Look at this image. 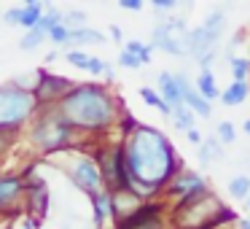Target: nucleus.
Wrapping results in <instances>:
<instances>
[{
  "mask_svg": "<svg viewBox=\"0 0 250 229\" xmlns=\"http://www.w3.org/2000/svg\"><path fill=\"white\" fill-rule=\"evenodd\" d=\"M24 175V213L43 221L49 213V183L43 175L35 173V167L19 170Z\"/></svg>",
  "mask_w": 250,
  "mask_h": 229,
  "instance_id": "nucleus-13",
  "label": "nucleus"
},
{
  "mask_svg": "<svg viewBox=\"0 0 250 229\" xmlns=\"http://www.w3.org/2000/svg\"><path fill=\"white\" fill-rule=\"evenodd\" d=\"M186 137H188V140L194 143V146H199V143L205 140V135H202V132L196 130V127H191V130H186Z\"/></svg>",
  "mask_w": 250,
  "mask_h": 229,
  "instance_id": "nucleus-41",
  "label": "nucleus"
},
{
  "mask_svg": "<svg viewBox=\"0 0 250 229\" xmlns=\"http://www.w3.org/2000/svg\"><path fill=\"white\" fill-rule=\"evenodd\" d=\"M14 140H17V135H11V132H6V130H0V162L8 157V151H11Z\"/></svg>",
  "mask_w": 250,
  "mask_h": 229,
  "instance_id": "nucleus-36",
  "label": "nucleus"
},
{
  "mask_svg": "<svg viewBox=\"0 0 250 229\" xmlns=\"http://www.w3.org/2000/svg\"><path fill=\"white\" fill-rule=\"evenodd\" d=\"M35 3H41V0H24L22 6H35Z\"/></svg>",
  "mask_w": 250,
  "mask_h": 229,
  "instance_id": "nucleus-47",
  "label": "nucleus"
},
{
  "mask_svg": "<svg viewBox=\"0 0 250 229\" xmlns=\"http://www.w3.org/2000/svg\"><path fill=\"white\" fill-rule=\"evenodd\" d=\"M62 22L73 30V27H83V24H89V17H86V11H81V8H70V11H65Z\"/></svg>",
  "mask_w": 250,
  "mask_h": 229,
  "instance_id": "nucleus-33",
  "label": "nucleus"
},
{
  "mask_svg": "<svg viewBox=\"0 0 250 229\" xmlns=\"http://www.w3.org/2000/svg\"><path fill=\"white\" fill-rule=\"evenodd\" d=\"M19 210H24V175L0 173V216L11 218Z\"/></svg>",
  "mask_w": 250,
  "mask_h": 229,
  "instance_id": "nucleus-14",
  "label": "nucleus"
},
{
  "mask_svg": "<svg viewBox=\"0 0 250 229\" xmlns=\"http://www.w3.org/2000/svg\"><path fill=\"white\" fill-rule=\"evenodd\" d=\"M237 213L229 210L210 189L202 191V194L191 197V200L175 202L172 205V221L175 229H215L226 221H234Z\"/></svg>",
  "mask_w": 250,
  "mask_h": 229,
  "instance_id": "nucleus-4",
  "label": "nucleus"
},
{
  "mask_svg": "<svg viewBox=\"0 0 250 229\" xmlns=\"http://www.w3.org/2000/svg\"><path fill=\"white\" fill-rule=\"evenodd\" d=\"M19 17H22V6H14L3 14V22H6L8 27H19Z\"/></svg>",
  "mask_w": 250,
  "mask_h": 229,
  "instance_id": "nucleus-38",
  "label": "nucleus"
},
{
  "mask_svg": "<svg viewBox=\"0 0 250 229\" xmlns=\"http://www.w3.org/2000/svg\"><path fill=\"white\" fill-rule=\"evenodd\" d=\"M175 76H178V81H180L183 103L188 105V108L194 111L196 116H199V119H210V116H212V103L205 97V94H199V92H196V87L188 81V76H186V73H175Z\"/></svg>",
  "mask_w": 250,
  "mask_h": 229,
  "instance_id": "nucleus-15",
  "label": "nucleus"
},
{
  "mask_svg": "<svg viewBox=\"0 0 250 229\" xmlns=\"http://www.w3.org/2000/svg\"><path fill=\"white\" fill-rule=\"evenodd\" d=\"M89 57H92V54H86L83 49H67V51H65V60H67V65L78 68V70H86V65H89Z\"/></svg>",
  "mask_w": 250,
  "mask_h": 229,
  "instance_id": "nucleus-32",
  "label": "nucleus"
},
{
  "mask_svg": "<svg viewBox=\"0 0 250 229\" xmlns=\"http://www.w3.org/2000/svg\"><path fill=\"white\" fill-rule=\"evenodd\" d=\"M239 229H250V218H245V221H239Z\"/></svg>",
  "mask_w": 250,
  "mask_h": 229,
  "instance_id": "nucleus-46",
  "label": "nucleus"
},
{
  "mask_svg": "<svg viewBox=\"0 0 250 229\" xmlns=\"http://www.w3.org/2000/svg\"><path fill=\"white\" fill-rule=\"evenodd\" d=\"M229 70H231V76L237 78V81H248L250 78V60L248 57H229Z\"/></svg>",
  "mask_w": 250,
  "mask_h": 229,
  "instance_id": "nucleus-28",
  "label": "nucleus"
},
{
  "mask_svg": "<svg viewBox=\"0 0 250 229\" xmlns=\"http://www.w3.org/2000/svg\"><path fill=\"white\" fill-rule=\"evenodd\" d=\"M46 38H49L51 44H57V46H67V38H70V27H67L65 22H60V24H54V27L46 33Z\"/></svg>",
  "mask_w": 250,
  "mask_h": 229,
  "instance_id": "nucleus-31",
  "label": "nucleus"
},
{
  "mask_svg": "<svg viewBox=\"0 0 250 229\" xmlns=\"http://www.w3.org/2000/svg\"><path fill=\"white\" fill-rule=\"evenodd\" d=\"M62 17H65V11H62V8H57V6H49V8H43V17H41V27L46 30V33H49L51 27H54V24H60L62 22Z\"/></svg>",
  "mask_w": 250,
  "mask_h": 229,
  "instance_id": "nucleus-30",
  "label": "nucleus"
},
{
  "mask_svg": "<svg viewBox=\"0 0 250 229\" xmlns=\"http://www.w3.org/2000/svg\"><path fill=\"white\" fill-rule=\"evenodd\" d=\"M73 87H76V81H70L67 76H60V73H51V70H46V68H38V81H35V87H33V94H35L41 108H51V105L60 103Z\"/></svg>",
  "mask_w": 250,
  "mask_h": 229,
  "instance_id": "nucleus-12",
  "label": "nucleus"
},
{
  "mask_svg": "<svg viewBox=\"0 0 250 229\" xmlns=\"http://www.w3.org/2000/svg\"><path fill=\"white\" fill-rule=\"evenodd\" d=\"M140 100L148 105V108H156L162 116H169V114H172V105H169L167 100H164L162 94L156 92V89H151V87H140Z\"/></svg>",
  "mask_w": 250,
  "mask_h": 229,
  "instance_id": "nucleus-23",
  "label": "nucleus"
},
{
  "mask_svg": "<svg viewBox=\"0 0 250 229\" xmlns=\"http://www.w3.org/2000/svg\"><path fill=\"white\" fill-rule=\"evenodd\" d=\"M108 33H110V38H113V41H121V38H124L121 27H116V24H110V30H108Z\"/></svg>",
  "mask_w": 250,
  "mask_h": 229,
  "instance_id": "nucleus-43",
  "label": "nucleus"
},
{
  "mask_svg": "<svg viewBox=\"0 0 250 229\" xmlns=\"http://www.w3.org/2000/svg\"><path fill=\"white\" fill-rule=\"evenodd\" d=\"M215 137L223 143V146H226V143H234V140H237V127H234L231 121H221V124H218Z\"/></svg>",
  "mask_w": 250,
  "mask_h": 229,
  "instance_id": "nucleus-34",
  "label": "nucleus"
},
{
  "mask_svg": "<svg viewBox=\"0 0 250 229\" xmlns=\"http://www.w3.org/2000/svg\"><path fill=\"white\" fill-rule=\"evenodd\" d=\"M164 213H167V205L162 200L140 202V207H135L129 216L119 218L113 224V229H167Z\"/></svg>",
  "mask_w": 250,
  "mask_h": 229,
  "instance_id": "nucleus-11",
  "label": "nucleus"
},
{
  "mask_svg": "<svg viewBox=\"0 0 250 229\" xmlns=\"http://www.w3.org/2000/svg\"><path fill=\"white\" fill-rule=\"evenodd\" d=\"M86 73H92V76H97V78H105L108 84H113L116 81V70H113V65H110L108 60H103V57H89V65H86Z\"/></svg>",
  "mask_w": 250,
  "mask_h": 229,
  "instance_id": "nucleus-24",
  "label": "nucleus"
},
{
  "mask_svg": "<svg viewBox=\"0 0 250 229\" xmlns=\"http://www.w3.org/2000/svg\"><path fill=\"white\" fill-rule=\"evenodd\" d=\"M119 65L126 68V70H137V68H143V60H140L137 54H132V51L121 49V51H119Z\"/></svg>",
  "mask_w": 250,
  "mask_h": 229,
  "instance_id": "nucleus-35",
  "label": "nucleus"
},
{
  "mask_svg": "<svg viewBox=\"0 0 250 229\" xmlns=\"http://www.w3.org/2000/svg\"><path fill=\"white\" fill-rule=\"evenodd\" d=\"M43 41H46V30L41 27V24H35V27L24 30L22 41H19V49H22V51H35Z\"/></svg>",
  "mask_w": 250,
  "mask_h": 229,
  "instance_id": "nucleus-25",
  "label": "nucleus"
},
{
  "mask_svg": "<svg viewBox=\"0 0 250 229\" xmlns=\"http://www.w3.org/2000/svg\"><path fill=\"white\" fill-rule=\"evenodd\" d=\"M156 11H164V14H172V11H178V6H180V0H148Z\"/></svg>",
  "mask_w": 250,
  "mask_h": 229,
  "instance_id": "nucleus-37",
  "label": "nucleus"
},
{
  "mask_svg": "<svg viewBox=\"0 0 250 229\" xmlns=\"http://www.w3.org/2000/svg\"><path fill=\"white\" fill-rule=\"evenodd\" d=\"M210 186H207V178L202 173H196V170H183L180 167L178 173L172 175V178L167 181V186H164V202H183V200H191V197L202 194V191H207Z\"/></svg>",
  "mask_w": 250,
  "mask_h": 229,
  "instance_id": "nucleus-10",
  "label": "nucleus"
},
{
  "mask_svg": "<svg viewBox=\"0 0 250 229\" xmlns=\"http://www.w3.org/2000/svg\"><path fill=\"white\" fill-rule=\"evenodd\" d=\"M92 213H94V224H97L100 229H105L110 224L113 227L116 224V207H113V191L110 189H100L94 191L92 197Z\"/></svg>",
  "mask_w": 250,
  "mask_h": 229,
  "instance_id": "nucleus-16",
  "label": "nucleus"
},
{
  "mask_svg": "<svg viewBox=\"0 0 250 229\" xmlns=\"http://www.w3.org/2000/svg\"><path fill=\"white\" fill-rule=\"evenodd\" d=\"M156 92L162 94L164 100H167L169 105H178V103H183V92H180V81H178V76L175 73H169V70H162L156 76Z\"/></svg>",
  "mask_w": 250,
  "mask_h": 229,
  "instance_id": "nucleus-18",
  "label": "nucleus"
},
{
  "mask_svg": "<svg viewBox=\"0 0 250 229\" xmlns=\"http://www.w3.org/2000/svg\"><path fill=\"white\" fill-rule=\"evenodd\" d=\"M196 92L199 94H205L207 100H218L221 97V89H218V84H215V76H212V70L210 68H205V70H199V76H196Z\"/></svg>",
  "mask_w": 250,
  "mask_h": 229,
  "instance_id": "nucleus-20",
  "label": "nucleus"
},
{
  "mask_svg": "<svg viewBox=\"0 0 250 229\" xmlns=\"http://www.w3.org/2000/svg\"><path fill=\"white\" fill-rule=\"evenodd\" d=\"M57 111H60L62 119L78 135L89 137V140H100L110 130H116L121 114H124V108H121L119 97L113 94V89L103 87L97 81L76 84L57 103Z\"/></svg>",
  "mask_w": 250,
  "mask_h": 229,
  "instance_id": "nucleus-2",
  "label": "nucleus"
},
{
  "mask_svg": "<svg viewBox=\"0 0 250 229\" xmlns=\"http://www.w3.org/2000/svg\"><path fill=\"white\" fill-rule=\"evenodd\" d=\"M105 44V33L97 27H73L70 38H67V49H81V46H103Z\"/></svg>",
  "mask_w": 250,
  "mask_h": 229,
  "instance_id": "nucleus-17",
  "label": "nucleus"
},
{
  "mask_svg": "<svg viewBox=\"0 0 250 229\" xmlns=\"http://www.w3.org/2000/svg\"><path fill=\"white\" fill-rule=\"evenodd\" d=\"M41 17H43V6H41V3H35V6H22V17H19V27H24V30L35 27V24L41 22Z\"/></svg>",
  "mask_w": 250,
  "mask_h": 229,
  "instance_id": "nucleus-26",
  "label": "nucleus"
},
{
  "mask_svg": "<svg viewBox=\"0 0 250 229\" xmlns=\"http://www.w3.org/2000/svg\"><path fill=\"white\" fill-rule=\"evenodd\" d=\"M24 135H27V143L38 157H57V154L67 151V148H78L86 143V137L78 135L65 119L57 111V105L51 108H41L38 114L33 116L27 127H24Z\"/></svg>",
  "mask_w": 250,
  "mask_h": 229,
  "instance_id": "nucleus-3",
  "label": "nucleus"
},
{
  "mask_svg": "<svg viewBox=\"0 0 250 229\" xmlns=\"http://www.w3.org/2000/svg\"><path fill=\"white\" fill-rule=\"evenodd\" d=\"M248 207H250V194H248Z\"/></svg>",
  "mask_w": 250,
  "mask_h": 229,
  "instance_id": "nucleus-48",
  "label": "nucleus"
},
{
  "mask_svg": "<svg viewBox=\"0 0 250 229\" xmlns=\"http://www.w3.org/2000/svg\"><path fill=\"white\" fill-rule=\"evenodd\" d=\"M35 81H38V70L24 73V76H17V78H14V84H17V87H24V89H33Z\"/></svg>",
  "mask_w": 250,
  "mask_h": 229,
  "instance_id": "nucleus-39",
  "label": "nucleus"
},
{
  "mask_svg": "<svg viewBox=\"0 0 250 229\" xmlns=\"http://www.w3.org/2000/svg\"><path fill=\"white\" fill-rule=\"evenodd\" d=\"M57 57H60V54H57V51H49V54H46V62H43V65H51V62H54Z\"/></svg>",
  "mask_w": 250,
  "mask_h": 229,
  "instance_id": "nucleus-44",
  "label": "nucleus"
},
{
  "mask_svg": "<svg viewBox=\"0 0 250 229\" xmlns=\"http://www.w3.org/2000/svg\"><path fill=\"white\" fill-rule=\"evenodd\" d=\"M223 143L218 140V137H205V140L199 143V164L202 167H207V164H212L215 159L223 157Z\"/></svg>",
  "mask_w": 250,
  "mask_h": 229,
  "instance_id": "nucleus-22",
  "label": "nucleus"
},
{
  "mask_svg": "<svg viewBox=\"0 0 250 229\" xmlns=\"http://www.w3.org/2000/svg\"><path fill=\"white\" fill-rule=\"evenodd\" d=\"M146 3L148 0H119V8H124V11H143Z\"/></svg>",
  "mask_w": 250,
  "mask_h": 229,
  "instance_id": "nucleus-40",
  "label": "nucleus"
},
{
  "mask_svg": "<svg viewBox=\"0 0 250 229\" xmlns=\"http://www.w3.org/2000/svg\"><path fill=\"white\" fill-rule=\"evenodd\" d=\"M51 162L60 164L62 173L73 181L78 191H83L86 197H92L94 191L105 189V181H103V170H100L94 154H83L81 146L78 148H67V151L51 157Z\"/></svg>",
  "mask_w": 250,
  "mask_h": 229,
  "instance_id": "nucleus-6",
  "label": "nucleus"
},
{
  "mask_svg": "<svg viewBox=\"0 0 250 229\" xmlns=\"http://www.w3.org/2000/svg\"><path fill=\"white\" fill-rule=\"evenodd\" d=\"M38 111L41 105L35 100L33 89L17 87L14 81L0 84V130L19 137Z\"/></svg>",
  "mask_w": 250,
  "mask_h": 229,
  "instance_id": "nucleus-5",
  "label": "nucleus"
},
{
  "mask_svg": "<svg viewBox=\"0 0 250 229\" xmlns=\"http://www.w3.org/2000/svg\"><path fill=\"white\" fill-rule=\"evenodd\" d=\"M24 229H38L41 227V218H35V216H24Z\"/></svg>",
  "mask_w": 250,
  "mask_h": 229,
  "instance_id": "nucleus-42",
  "label": "nucleus"
},
{
  "mask_svg": "<svg viewBox=\"0 0 250 229\" xmlns=\"http://www.w3.org/2000/svg\"><path fill=\"white\" fill-rule=\"evenodd\" d=\"M124 49L140 57L143 65H148V62H151V57H153V44H143V41H126Z\"/></svg>",
  "mask_w": 250,
  "mask_h": 229,
  "instance_id": "nucleus-29",
  "label": "nucleus"
},
{
  "mask_svg": "<svg viewBox=\"0 0 250 229\" xmlns=\"http://www.w3.org/2000/svg\"><path fill=\"white\" fill-rule=\"evenodd\" d=\"M226 30V11L215 8L202 19L199 27H194L188 33V57H194L199 62V70L212 65L218 54V44H221V35Z\"/></svg>",
  "mask_w": 250,
  "mask_h": 229,
  "instance_id": "nucleus-7",
  "label": "nucleus"
},
{
  "mask_svg": "<svg viewBox=\"0 0 250 229\" xmlns=\"http://www.w3.org/2000/svg\"><path fill=\"white\" fill-rule=\"evenodd\" d=\"M124 162L129 173V191H135L143 202L162 200L167 181L180 170V157L175 146L159 127L137 124L121 137Z\"/></svg>",
  "mask_w": 250,
  "mask_h": 229,
  "instance_id": "nucleus-1",
  "label": "nucleus"
},
{
  "mask_svg": "<svg viewBox=\"0 0 250 229\" xmlns=\"http://www.w3.org/2000/svg\"><path fill=\"white\" fill-rule=\"evenodd\" d=\"M92 154H94V159H97L100 170H103L105 189H110V191L129 189V173H126L121 143H97Z\"/></svg>",
  "mask_w": 250,
  "mask_h": 229,
  "instance_id": "nucleus-8",
  "label": "nucleus"
},
{
  "mask_svg": "<svg viewBox=\"0 0 250 229\" xmlns=\"http://www.w3.org/2000/svg\"><path fill=\"white\" fill-rule=\"evenodd\" d=\"M229 194H231L234 200H248V194H250V175H234V178L229 181Z\"/></svg>",
  "mask_w": 250,
  "mask_h": 229,
  "instance_id": "nucleus-27",
  "label": "nucleus"
},
{
  "mask_svg": "<svg viewBox=\"0 0 250 229\" xmlns=\"http://www.w3.org/2000/svg\"><path fill=\"white\" fill-rule=\"evenodd\" d=\"M242 130H245V135L250 137V119H245V124H242Z\"/></svg>",
  "mask_w": 250,
  "mask_h": 229,
  "instance_id": "nucleus-45",
  "label": "nucleus"
},
{
  "mask_svg": "<svg viewBox=\"0 0 250 229\" xmlns=\"http://www.w3.org/2000/svg\"><path fill=\"white\" fill-rule=\"evenodd\" d=\"M169 119H172L175 130H180V132L191 130V127L196 124V114H194V111H191L186 103H178V105H172V114H169Z\"/></svg>",
  "mask_w": 250,
  "mask_h": 229,
  "instance_id": "nucleus-21",
  "label": "nucleus"
},
{
  "mask_svg": "<svg viewBox=\"0 0 250 229\" xmlns=\"http://www.w3.org/2000/svg\"><path fill=\"white\" fill-rule=\"evenodd\" d=\"M188 24L186 19L175 17V19H164L153 27L151 33V44L153 49L164 51L169 57H188Z\"/></svg>",
  "mask_w": 250,
  "mask_h": 229,
  "instance_id": "nucleus-9",
  "label": "nucleus"
},
{
  "mask_svg": "<svg viewBox=\"0 0 250 229\" xmlns=\"http://www.w3.org/2000/svg\"><path fill=\"white\" fill-rule=\"evenodd\" d=\"M248 97H250V84L248 81H237V78H234V81L221 92V97H218V100H221L223 105H242Z\"/></svg>",
  "mask_w": 250,
  "mask_h": 229,
  "instance_id": "nucleus-19",
  "label": "nucleus"
}]
</instances>
